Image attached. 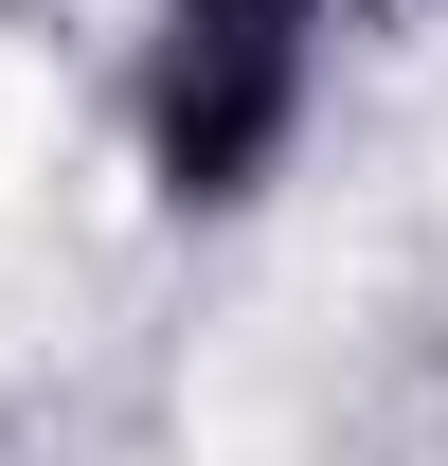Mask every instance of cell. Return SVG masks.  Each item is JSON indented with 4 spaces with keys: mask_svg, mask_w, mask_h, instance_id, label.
I'll return each mask as SVG.
<instances>
[{
    "mask_svg": "<svg viewBox=\"0 0 448 466\" xmlns=\"http://www.w3.org/2000/svg\"><path fill=\"white\" fill-rule=\"evenodd\" d=\"M305 36H323V0H179L162 18V198H251L287 162V108H305Z\"/></svg>",
    "mask_w": 448,
    "mask_h": 466,
    "instance_id": "obj_1",
    "label": "cell"
}]
</instances>
